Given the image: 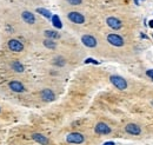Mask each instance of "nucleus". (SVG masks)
Listing matches in <instances>:
<instances>
[{
  "label": "nucleus",
  "instance_id": "obj_1",
  "mask_svg": "<svg viewBox=\"0 0 153 145\" xmlns=\"http://www.w3.org/2000/svg\"><path fill=\"white\" fill-rule=\"evenodd\" d=\"M110 80H111V83H112L117 89H119V90H125V89H127V83H126V80H125L123 77H120V76H111V77H110Z\"/></svg>",
  "mask_w": 153,
  "mask_h": 145
},
{
  "label": "nucleus",
  "instance_id": "obj_2",
  "mask_svg": "<svg viewBox=\"0 0 153 145\" xmlns=\"http://www.w3.org/2000/svg\"><path fill=\"white\" fill-rule=\"evenodd\" d=\"M66 141H67V143H71V144H81V143H84L85 137L79 132H72V133L67 135Z\"/></svg>",
  "mask_w": 153,
  "mask_h": 145
},
{
  "label": "nucleus",
  "instance_id": "obj_3",
  "mask_svg": "<svg viewBox=\"0 0 153 145\" xmlns=\"http://www.w3.org/2000/svg\"><path fill=\"white\" fill-rule=\"evenodd\" d=\"M107 41H108L111 45L115 46V47H121V46L124 45V39H123L120 35L114 34V33L107 35Z\"/></svg>",
  "mask_w": 153,
  "mask_h": 145
},
{
  "label": "nucleus",
  "instance_id": "obj_4",
  "mask_svg": "<svg viewBox=\"0 0 153 145\" xmlns=\"http://www.w3.org/2000/svg\"><path fill=\"white\" fill-rule=\"evenodd\" d=\"M81 41H82V44H84L86 47H89V48L95 47V46H97V44H98L97 39H95L93 35H89V34H85V35H82V37H81Z\"/></svg>",
  "mask_w": 153,
  "mask_h": 145
},
{
  "label": "nucleus",
  "instance_id": "obj_5",
  "mask_svg": "<svg viewBox=\"0 0 153 145\" xmlns=\"http://www.w3.org/2000/svg\"><path fill=\"white\" fill-rule=\"evenodd\" d=\"M67 18L74 24H84L85 22V17L79 12H70Z\"/></svg>",
  "mask_w": 153,
  "mask_h": 145
},
{
  "label": "nucleus",
  "instance_id": "obj_6",
  "mask_svg": "<svg viewBox=\"0 0 153 145\" xmlns=\"http://www.w3.org/2000/svg\"><path fill=\"white\" fill-rule=\"evenodd\" d=\"M8 48L13 52H21L24 50V45L17 39H11L8 41Z\"/></svg>",
  "mask_w": 153,
  "mask_h": 145
},
{
  "label": "nucleus",
  "instance_id": "obj_7",
  "mask_svg": "<svg viewBox=\"0 0 153 145\" xmlns=\"http://www.w3.org/2000/svg\"><path fill=\"white\" fill-rule=\"evenodd\" d=\"M125 131H126L127 133H130V135H133V136H138V135L141 133L140 126L137 125V124H133V123L127 124V125L125 126Z\"/></svg>",
  "mask_w": 153,
  "mask_h": 145
},
{
  "label": "nucleus",
  "instance_id": "obj_8",
  "mask_svg": "<svg viewBox=\"0 0 153 145\" xmlns=\"http://www.w3.org/2000/svg\"><path fill=\"white\" fill-rule=\"evenodd\" d=\"M94 131L98 135H108V133H111V128L105 123H98L95 125Z\"/></svg>",
  "mask_w": 153,
  "mask_h": 145
},
{
  "label": "nucleus",
  "instance_id": "obj_9",
  "mask_svg": "<svg viewBox=\"0 0 153 145\" xmlns=\"http://www.w3.org/2000/svg\"><path fill=\"white\" fill-rule=\"evenodd\" d=\"M106 22H107V25H108L111 28H113V30H119V28H121V26H123V22H121L119 19L114 18V17L107 18V19H106Z\"/></svg>",
  "mask_w": 153,
  "mask_h": 145
},
{
  "label": "nucleus",
  "instance_id": "obj_10",
  "mask_svg": "<svg viewBox=\"0 0 153 145\" xmlns=\"http://www.w3.org/2000/svg\"><path fill=\"white\" fill-rule=\"evenodd\" d=\"M21 17H22V20H24L25 22L30 24V25H32V24L35 22V17H34V14H33L32 12H30V11H24V12L21 13Z\"/></svg>",
  "mask_w": 153,
  "mask_h": 145
},
{
  "label": "nucleus",
  "instance_id": "obj_11",
  "mask_svg": "<svg viewBox=\"0 0 153 145\" xmlns=\"http://www.w3.org/2000/svg\"><path fill=\"white\" fill-rule=\"evenodd\" d=\"M41 98H43V100H45V102H53L54 98H56V96H54V93H53L52 90L45 89V90L41 91Z\"/></svg>",
  "mask_w": 153,
  "mask_h": 145
},
{
  "label": "nucleus",
  "instance_id": "obj_12",
  "mask_svg": "<svg viewBox=\"0 0 153 145\" xmlns=\"http://www.w3.org/2000/svg\"><path fill=\"white\" fill-rule=\"evenodd\" d=\"M8 86H9V89H11L13 92H17V93H20V92H24V91H25L24 85H22L21 83H19V82H11V83L8 84Z\"/></svg>",
  "mask_w": 153,
  "mask_h": 145
},
{
  "label": "nucleus",
  "instance_id": "obj_13",
  "mask_svg": "<svg viewBox=\"0 0 153 145\" xmlns=\"http://www.w3.org/2000/svg\"><path fill=\"white\" fill-rule=\"evenodd\" d=\"M32 138H33L37 143H39V144H41V145L48 144V138H47L46 136L41 135V133H33V135H32Z\"/></svg>",
  "mask_w": 153,
  "mask_h": 145
},
{
  "label": "nucleus",
  "instance_id": "obj_14",
  "mask_svg": "<svg viewBox=\"0 0 153 145\" xmlns=\"http://www.w3.org/2000/svg\"><path fill=\"white\" fill-rule=\"evenodd\" d=\"M45 35L47 37V39H58L59 37H60V34L58 33V32H56V31H51V30H46L45 31Z\"/></svg>",
  "mask_w": 153,
  "mask_h": 145
},
{
  "label": "nucleus",
  "instance_id": "obj_15",
  "mask_svg": "<svg viewBox=\"0 0 153 145\" xmlns=\"http://www.w3.org/2000/svg\"><path fill=\"white\" fill-rule=\"evenodd\" d=\"M11 67L15 71V72H24V65L22 64H20L19 61H13L12 63V65H11Z\"/></svg>",
  "mask_w": 153,
  "mask_h": 145
},
{
  "label": "nucleus",
  "instance_id": "obj_16",
  "mask_svg": "<svg viewBox=\"0 0 153 145\" xmlns=\"http://www.w3.org/2000/svg\"><path fill=\"white\" fill-rule=\"evenodd\" d=\"M44 45H45V47H47L50 50H54L57 47V44L52 39H45L44 40Z\"/></svg>",
  "mask_w": 153,
  "mask_h": 145
},
{
  "label": "nucleus",
  "instance_id": "obj_17",
  "mask_svg": "<svg viewBox=\"0 0 153 145\" xmlns=\"http://www.w3.org/2000/svg\"><path fill=\"white\" fill-rule=\"evenodd\" d=\"M52 22H53V26L57 27V28H61L63 27V24H61V21H60L58 15H53L52 17Z\"/></svg>",
  "mask_w": 153,
  "mask_h": 145
},
{
  "label": "nucleus",
  "instance_id": "obj_18",
  "mask_svg": "<svg viewBox=\"0 0 153 145\" xmlns=\"http://www.w3.org/2000/svg\"><path fill=\"white\" fill-rule=\"evenodd\" d=\"M37 12L40 13L41 15H44L45 18H52V13H51L48 9H45V8H37Z\"/></svg>",
  "mask_w": 153,
  "mask_h": 145
},
{
  "label": "nucleus",
  "instance_id": "obj_19",
  "mask_svg": "<svg viewBox=\"0 0 153 145\" xmlns=\"http://www.w3.org/2000/svg\"><path fill=\"white\" fill-rule=\"evenodd\" d=\"M54 64H56V65H58V66H63V65L65 64V60H64L63 58L58 57V58H56V59H54Z\"/></svg>",
  "mask_w": 153,
  "mask_h": 145
},
{
  "label": "nucleus",
  "instance_id": "obj_20",
  "mask_svg": "<svg viewBox=\"0 0 153 145\" xmlns=\"http://www.w3.org/2000/svg\"><path fill=\"white\" fill-rule=\"evenodd\" d=\"M67 1H69V4H71V5H74V6H76V5H80L82 0H67Z\"/></svg>",
  "mask_w": 153,
  "mask_h": 145
},
{
  "label": "nucleus",
  "instance_id": "obj_21",
  "mask_svg": "<svg viewBox=\"0 0 153 145\" xmlns=\"http://www.w3.org/2000/svg\"><path fill=\"white\" fill-rule=\"evenodd\" d=\"M85 63H94V64H98V61H95L94 59H92V58H88V59H86V61Z\"/></svg>",
  "mask_w": 153,
  "mask_h": 145
},
{
  "label": "nucleus",
  "instance_id": "obj_22",
  "mask_svg": "<svg viewBox=\"0 0 153 145\" xmlns=\"http://www.w3.org/2000/svg\"><path fill=\"white\" fill-rule=\"evenodd\" d=\"M146 74H147L150 78H152L153 79V70H149V71L146 72Z\"/></svg>",
  "mask_w": 153,
  "mask_h": 145
},
{
  "label": "nucleus",
  "instance_id": "obj_23",
  "mask_svg": "<svg viewBox=\"0 0 153 145\" xmlns=\"http://www.w3.org/2000/svg\"><path fill=\"white\" fill-rule=\"evenodd\" d=\"M102 145H115L113 142H106V143H104Z\"/></svg>",
  "mask_w": 153,
  "mask_h": 145
},
{
  "label": "nucleus",
  "instance_id": "obj_24",
  "mask_svg": "<svg viewBox=\"0 0 153 145\" xmlns=\"http://www.w3.org/2000/svg\"><path fill=\"white\" fill-rule=\"evenodd\" d=\"M134 1H136V4H137V5H139V4H140V1H143V0H134Z\"/></svg>",
  "mask_w": 153,
  "mask_h": 145
},
{
  "label": "nucleus",
  "instance_id": "obj_25",
  "mask_svg": "<svg viewBox=\"0 0 153 145\" xmlns=\"http://www.w3.org/2000/svg\"><path fill=\"white\" fill-rule=\"evenodd\" d=\"M149 25H150V27H153V20L150 21V24H149Z\"/></svg>",
  "mask_w": 153,
  "mask_h": 145
}]
</instances>
